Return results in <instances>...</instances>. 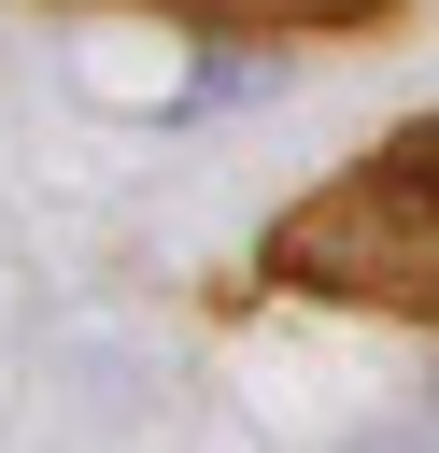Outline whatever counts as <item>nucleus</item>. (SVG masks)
<instances>
[{
    "instance_id": "obj_1",
    "label": "nucleus",
    "mask_w": 439,
    "mask_h": 453,
    "mask_svg": "<svg viewBox=\"0 0 439 453\" xmlns=\"http://www.w3.org/2000/svg\"><path fill=\"white\" fill-rule=\"evenodd\" d=\"M283 269L326 283V297H397V311H439V127H411L368 184L312 198L283 226Z\"/></svg>"
}]
</instances>
